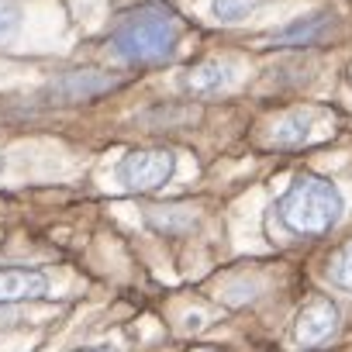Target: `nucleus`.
Segmentation results:
<instances>
[{
  "label": "nucleus",
  "mask_w": 352,
  "mask_h": 352,
  "mask_svg": "<svg viewBox=\"0 0 352 352\" xmlns=\"http://www.w3.org/2000/svg\"><path fill=\"white\" fill-rule=\"evenodd\" d=\"M76 352H118V349H111V345H90V349H76Z\"/></svg>",
  "instance_id": "nucleus-14"
},
{
  "label": "nucleus",
  "mask_w": 352,
  "mask_h": 352,
  "mask_svg": "<svg viewBox=\"0 0 352 352\" xmlns=\"http://www.w3.org/2000/svg\"><path fill=\"white\" fill-rule=\"evenodd\" d=\"M276 211H280V221L294 235H324L338 225L345 201L331 180L314 173H300L290 184V190L276 201Z\"/></svg>",
  "instance_id": "nucleus-2"
},
{
  "label": "nucleus",
  "mask_w": 352,
  "mask_h": 352,
  "mask_svg": "<svg viewBox=\"0 0 352 352\" xmlns=\"http://www.w3.org/2000/svg\"><path fill=\"white\" fill-rule=\"evenodd\" d=\"M180 38V21L166 4H142L118 18L111 28V49L131 66L166 63Z\"/></svg>",
  "instance_id": "nucleus-1"
},
{
  "label": "nucleus",
  "mask_w": 352,
  "mask_h": 352,
  "mask_svg": "<svg viewBox=\"0 0 352 352\" xmlns=\"http://www.w3.org/2000/svg\"><path fill=\"white\" fill-rule=\"evenodd\" d=\"M328 25V14H311V18H297L294 25H287L283 32H276L270 38V45H311Z\"/></svg>",
  "instance_id": "nucleus-9"
},
{
  "label": "nucleus",
  "mask_w": 352,
  "mask_h": 352,
  "mask_svg": "<svg viewBox=\"0 0 352 352\" xmlns=\"http://www.w3.org/2000/svg\"><path fill=\"white\" fill-rule=\"evenodd\" d=\"M0 169H4V155H0Z\"/></svg>",
  "instance_id": "nucleus-15"
},
{
  "label": "nucleus",
  "mask_w": 352,
  "mask_h": 352,
  "mask_svg": "<svg viewBox=\"0 0 352 352\" xmlns=\"http://www.w3.org/2000/svg\"><path fill=\"white\" fill-rule=\"evenodd\" d=\"M49 294V276L28 266H0V304L38 300Z\"/></svg>",
  "instance_id": "nucleus-6"
},
{
  "label": "nucleus",
  "mask_w": 352,
  "mask_h": 352,
  "mask_svg": "<svg viewBox=\"0 0 352 352\" xmlns=\"http://www.w3.org/2000/svg\"><path fill=\"white\" fill-rule=\"evenodd\" d=\"M328 276H331L335 287L352 290V242H345V245L331 256V263H328Z\"/></svg>",
  "instance_id": "nucleus-11"
},
{
  "label": "nucleus",
  "mask_w": 352,
  "mask_h": 352,
  "mask_svg": "<svg viewBox=\"0 0 352 352\" xmlns=\"http://www.w3.org/2000/svg\"><path fill=\"white\" fill-rule=\"evenodd\" d=\"M114 87H118L114 76L83 69V73H66V76L52 80L45 94L56 97L59 104H76V100H94L97 94H107V90H114Z\"/></svg>",
  "instance_id": "nucleus-5"
},
{
  "label": "nucleus",
  "mask_w": 352,
  "mask_h": 352,
  "mask_svg": "<svg viewBox=\"0 0 352 352\" xmlns=\"http://www.w3.org/2000/svg\"><path fill=\"white\" fill-rule=\"evenodd\" d=\"M259 4H266V0H214L211 4V14L218 21H242L249 11H256Z\"/></svg>",
  "instance_id": "nucleus-12"
},
{
  "label": "nucleus",
  "mask_w": 352,
  "mask_h": 352,
  "mask_svg": "<svg viewBox=\"0 0 352 352\" xmlns=\"http://www.w3.org/2000/svg\"><path fill=\"white\" fill-rule=\"evenodd\" d=\"M145 225L155 228L159 235H187L197 228V214L187 208H148L145 211Z\"/></svg>",
  "instance_id": "nucleus-8"
},
{
  "label": "nucleus",
  "mask_w": 352,
  "mask_h": 352,
  "mask_svg": "<svg viewBox=\"0 0 352 352\" xmlns=\"http://www.w3.org/2000/svg\"><path fill=\"white\" fill-rule=\"evenodd\" d=\"M338 328V307L324 297L311 300L300 314H297V328H294V338L304 345V349H314L321 342H328Z\"/></svg>",
  "instance_id": "nucleus-4"
},
{
  "label": "nucleus",
  "mask_w": 352,
  "mask_h": 352,
  "mask_svg": "<svg viewBox=\"0 0 352 352\" xmlns=\"http://www.w3.org/2000/svg\"><path fill=\"white\" fill-rule=\"evenodd\" d=\"M307 131H311V114L307 111H290V114L276 118V124H273V145L294 148V145H300L307 138Z\"/></svg>",
  "instance_id": "nucleus-10"
},
{
  "label": "nucleus",
  "mask_w": 352,
  "mask_h": 352,
  "mask_svg": "<svg viewBox=\"0 0 352 352\" xmlns=\"http://www.w3.org/2000/svg\"><path fill=\"white\" fill-rule=\"evenodd\" d=\"M232 80H235V66L228 59H204L194 69H187L184 87L190 94H218V90L232 87Z\"/></svg>",
  "instance_id": "nucleus-7"
},
{
  "label": "nucleus",
  "mask_w": 352,
  "mask_h": 352,
  "mask_svg": "<svg viewBox=\"0 0 352 352\" xmlns=\"http://www.w3.org/2000/svg\"><path fill=\"white\" fill-rule=\"evenodd\" d=\"M21 28V8L14 0H0V45L11 42Z\"/></svg>",
  "instance_id": "nucleus-13"
},
{
  "label": "nucleus",
  "mask_w": 352,
  "mask_h": 352,
  "mask_svg": "<svg viewBox=\"0 0 352 352\" xmlns=\"http://www.w3.org/2000/svg\"><path fill=\"white\" fill-rule=\"evenodd\" d=\"M176 173V152L169 148H135L118 162V180L135 194H152Z\"/></svg>",
  "instance_id": "nucleus-3"
}]
</instances>
